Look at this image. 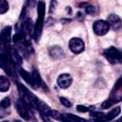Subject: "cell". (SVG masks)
<instances>
[{
	"instance_id": "obj_1",
	"label": "cell",
	"mask_w": 122,
	"mask_h": 122,
	"mask_svg": "<svg viewBox=\"0 0 122 122\" xmlns=\"http://www.w3.org/2000/svg\"><path fill=\"white\" fill-rule=\"evenodd\" d=\"M44 17H45V3L40 1L38 2V5H37V19H36V23L34 25V30H33V37L36 42L39 40L42 32Z\"/></svg>"
},
{
	"instance_id": "obj_2",
	"label": "cell",
	"mask_w": 122,
	"mask_h": 122,
	"mask_svg": "<svg viewBox=\"0 0 122 122\" xmlns=\"http://www.w3.org/2000/svg\"><path fill=\"white\" fill-rule=\"evenodd\" d=\"M103 54L111 63H116V62H120L122 52H120L117 49L111 47V48L105 50Z\"/></svg>"
},
{
	"instance_id": "obj_3",
	"label": "cell",
	"mask_w": 122,
	"mask_h": 122,
	"mask_svg": "<svg viewBox=\"0 0 122 122\" xmlns=\"http://www.w3.org/2000/svg\"><path fill=\"white\" fill-rule=\"evenodd\" d=\"M16 110L19 113V115L24 119V120H30V112H29V105L23 100V99H18L15 103Z\"/></svg>"
},
{
	"instance_id": "obj_4",
	"label": "cell",
	"mask_w": 122,
	"mask_h": 122,
	"mask_svg": "<svg viewBox=\"0 0 122 122\" xmlns=\"http://www.w3.org/2000/svg\"><path fill=\"white\" fill-rule=\"evenodd\" d=\"M69 48L73 53H80L85 50V44L81 38L73 37L69 42Z\"/></svg>"
},
{
	"instance_id": "obj_5",
	"label": "cell",
	"mask_w": 122,
	"mask_h": 122,
	"mask_svg": "<svg viewBox=\"0 0 122 122\" xmlns=\"http://www.w3.org/2000/svg\"><path fill=\"white\" fill-rule=\"evenodd\" d=\"M110 26L107 21L104 20H97L92 25V30L96 35H104L109 31Z\"/></svg>"
},
{
	"instance_id": "obj_6",
	"label": "cell",
	"mask_w": 122,
	"mask_h": 122,
	"mask_svg": "<svg viewBox=\"0 0 122 122\" xmlns=\"http://www.w3.org/2000/svg\"><path fill=\"white\" fill-rule=\"evenodd\" d=\"M110 28H112L114 30H118L122 27V19L117 14H110L107 20Z\"/></svg>"
},
{
	"instance_id": "obj_7",
	"label": "cell",
	"mask_w": 122,
	"mask_h": 122,
	"mask_svg": "<svg viewBox=\"0 0 122 122\" xmlns=\"http://www.w3.org/2000/svg\"><path fill=\"white\" fill-rule=\"evenodd\" d=\"M72 83V77L69 73H62L57 78V85L61 89L69 88Z\"/></svg>"
},
{
	"instance_id": "obj_8",
	"label": "cell",
	"mask_w": 122,
	"mask_h": 122,
	"mask_svg": "<svg viewBox=\"0 0 122 122\" xmlns=\"http://www.w3.org/2000/svg\"><path fill=\"white\" fill-rule=\"evenodd\" d=\"M120 113V108L119 107H115L113 108L112 111H110L108 113H103L101 117H99L97 120H95V122H109L111 120H112L115 116H117Z\"/></svg>"
},
{
	"instance_id": "obj_9",
	"label": "cell",
	"mask_w": 122,
	"mask_h": 122,
	"mask_svg": "<svg viewBox=\"0 0 122 122\" xmlns=\"http://www.w3.org/2000/svg\"><path fill=\"white\" fill-rule=\"evenodd\" d=\"M10 33H11V28L10 26L5 27L2 31H1V41L2 44L5 48L10 47Z\"/></svg>"
},
{
	"instance_id": "obj_10",
	"label": "cell",
	"mask_w": 122,
	"mask_h": 122,
	"mask_svg": "<svg viewBox=\"0 0 122 122\" xmlns=\"http://www.w3.org/2000/svg\"><path fill=\"white\" fill-rule=\"evenodd\" d=\"M19 74L21 75V77L29 84V85H30L32 88H34V89H36V87H35V84H34V80H33V77H32V75L30 74V73H29L28 71H26L25 70H23V69H21V68H19Z\"/></svg>"
},
{
	"instance_id": "obj_11",
	"label": "cell",
	"mask_w": 122,
	"mask_h": 122,
	"mask_svg": "<svg viewBox=\"0 0 122 122\" xmlns=\"http://www.w3.org/2000/svg\"><path fill=\"white\" fill-rule=\"evenodd\" d=\"M50 55L54 59H59L61 57H63L64 51H63L62 48H60L59 46H53L50 49Z\"/></svg>"
},
{
	"instance_id": "obj_12",
	"label": "cell",
	"mask_w": 122,
	"mask_h": 122,
	"mask_svg": "<svg viewBox=\"0 0 122 122\" xmlns=\"http://www.w3.org/2000/svg\"><path fill=\"white\" fill-rule=\"evenodd\" d=\"M31 75H32V77H33V80H34V84H35L36 89H37V88H43V89H47V87L45 86V84H44L43 80L41 79V77H40V75H39L38 71H37L35 69L32 71Z\"/></svg>"
},
{
	"instance_id": "obj_13",
	"label": "cell",
	"mask_w": 122,
	"mask_h": 122,
	"mask_svg": "<svg viewBox=\"0 0 122 122\" xmlns=\"http://www.w3.org/2000/svg\"><path fill=\"white\" fill-rule=\"evenodd\" d=\"M10 80L6 76H0V91L5 92L10 89Z\"/></svg>"
},
{
	"instance_id": "obj_14",
	"label": "cell",
	"mask_w": 122,
	"mask_h": 122,
	"mask_svg": "<svg viewBox=\"0 0 122 122\" xmlns=\"http://www.w3.org/2000/svg\"><path fill=\"white\" fill-rule=\"evenodd\" d=\"M31 28H32V24H31L30 19H27L26 21H24V23L22 25V30H24L25 33H30V30H32Z\"/></svg>"
},
{
	"instance_id": "obj_15",
	"label": "cell",
	"mask_w": 122,
	"mask_h": 122,
	"mask_svg": "<svg viewBox=\"0 0 122 122\" xmlns=\"http://www.w3.org/2000/svg\"><path fill=\"white\" fill-rule=\"evenodd\" d=\"M11 56H12V59H13V61L15 62V63H17L18 65H20L21 63H22V58H21V56L19 55V53L17 52V51L15 50V49H13V50H11Z\"/></svg>"
},
{
	"instance_id": "obj_16",
	"label": "cell",
	"mask_w": 122,
	"mask_h": 122,
	"mask_svg": "<svg viewBox=\"0 0 122 122\" xmlns=\"http://www.w3.org/2000/svg\"><path fill=\"white\" fill-rule=\"evenodd\" d=\"M118 102V100H113V98H110V99H107L106 101H104L101 105V108L102 109H107V108H110L112 107L114 103Z\"/></svg>"
},
{
	"instance_id": "obj_17",
	"label": "cell",
	"mask_w": 122,
	"mask_h": 122,
	"mask_svg": "<svg viewBox=\"0 0 122 122\" xmlns=\"http://www.w3.org/2000/svg\"><path fill=\"white\" fill-rule=\"evenodd\" d=\"M8 10H9V4H8V2L5 1V0H1V2H0V13L3 14Z\"/></svg>"
},
{
	"instance_id": "obj_18",
	"label": "cell",
	"mask_w": 122,
	"mask_h": 122,
	"mask_svg": "<svg viewBox=\"0 0 122 122\" xmlns=\"http://www.w3.org/2000/svg\"><path fill=\"white\" fill-rule=\"evenodd\" d=\"M59 101H60V103L64 106V107H67V108H71V102L69 100V99H67V98H65V97H60L59 98Z\"/></svg>"
},
{
	"instance_id": "obj_19",
	"label": "cell",
	"mask_w": 122,
	"mask_h": 122,
	"mask_svg": "<svg viewBox=\"0 0 122 122\" xmlns=\"http://www.w3.org/2000/svg\"><path fill=\"white\" fill-rule=\"evenodd\" d=\"M0 106H1L2 109H6V108L10 107V99L9 97H5V98L1 101Z\"/></svg>"
},
{
	"instance_id": "obj_20",
	"label": "cell",
	"mask_w": 122,
	"mask_h": 122,
	"mask_svg": "<svg viewBox=\"0 0 122 122\" xmlns=\"http://www.w3.org/2000/svg\"><path fill=\"white\" fill-rule=\"evenodd\" d=\"M73 122H89V121H87V120H85V119H83V118H80V117H78V116H75V115H73V114H67Z\"/></svg>"
},
{
	"instance_id": "obj_21",
	"label": "cell",
	"mask_w": 122,
	"mask_h": 122,
	"mask_svg": "<svg viewBox=\"0 0 122 122\" xmlns=\"http://www.w3.org/2000/svg\"><path fill=\"white\" fill-rule=\"evenodd\" d=\"M85 10H86V12L87 13H89V14H93V13H95V11H96V8L95 7H93V6H87L86 8H85Z\"/></svg>"
},
{
	"instance_id": "obj_22",
	"label": "cell",
	"mask_w": 122,
	"mask_h": 122,
	"mask_svg": "<svg viewBox=\"0 0 122 122\" xmlns=\"http://www.w3.org/2000/svg\"><path fill=\"white\" fill-rule=\"evenodd\" d=\"M121 87H122V77L119 78V79L117 80V82L115 83V85H114V87H113V89H112V92H116L117 90H119Z\"/></svg>"
},
{
	"instance_id": "obj_23",
	"label": "cell",
	"mask_w": 122,
	"mask_h": 122,
	"mask_svg": "<svg viewBox=\"0 0 122 122\" xmlns=\"http://www.w3.org/2000/svg\"><path fill=\"white\" fill-rule=\"evenodd\" d=\"M76 109H77V111L80 112H87L89 111L88 107H86V106H82V105H78V106L76 107Z\"/></svg>"
},
{
	"instance_id": "obj_24",
	"label": "cell",
	"mask_w": 122,
	"mask_h": 122,
	"mask_svg": "<svg viewBox=\"0 0 122 122\" xmlns=\"http://www.w3.org/2000/svg\"><path fill=\"white\" fill-rule=\"evenodd\" d=\"M114 122H122V117H120L119 119H117L116 121H114Z\"/></svg>"
},
{
	"instance_id": "obj_25",
	"label": "cell",
	"mask_w": 122,
	"mask_h": 122,
	"mask_svg": "<svg viewBox=\"0 0 122 122\" xmlns=\"http://www.w3.org/2000/svg\"><path fill=\"white\" fill-rule=\"evenodd\" d=\"M14 122H21V121H19V120H14Z\"/></svg>"
},
{
	"instance_id": "obj_26",
	"label": "cell",
	"mask_w": 122,
	"mask_h": 122,
	"mask_svg": "<svg viewBox=\"0 0 122 122\" xmlns=\"http://www.w3.org/2000/svg\"><path fill=\"white\" fill-rule=\"evenodd\" d=\"M3 122H9V121H3Z\"/></svg>"
}]
</instances>
